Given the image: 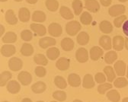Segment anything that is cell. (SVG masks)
<instances>
[{
	"label": "cell",
	"instance_id": "51",
	"mask_svg": "<svg viewBox=\"0 0 128 102\" xmlns=\"http://www.w3.org/2000/svg\"><path fill=\"white\" fill-rule=\"evenodd\" d=\"M125 46H126V50H128V38H126L125 40Z\"/></svg>",
	"mask_w": 128,
	"mask_h": 102
},
{
	"label": "cell",
	"instance_id": "10",
	"mask_svg": "<svg viewBox=\"0 0 128 102\" xmlns=\"http://www.w3.org/2000/svg\"><path fill=\"white\" fill-rule=\"evenodd\" d=\"M114 68L118 76H124L126 72V64L122 60H118L114 63Z\"/></svg>",
	"mask_w": 128,
	"mask_h": 102
},
{
	"label": "cell",
	"instance_id": "50",
	"mask_svg": "<svg viewBox=\"0 0 128 102\" xmlns=\"http://www.w3.org/2000/svg\"><path fill=\"white\" fill-rule=\"evenodd\" d=\"M22 102H32V100H31V99H30L28 98H25L22 100Z\"/></svg>",
	"mask_w": 128,
	"mask_h": 102
},
{
	"label": "cell",
	"instance_id": "48",
	"mask_svg": "<svg viewBox=\"0 0 128 102\" xmlns=\"http://www.w3.org/2000/svg\"><path fill=\"white\" fill-rule=\"evenodd\" d=\"M5 31V28L3 25H0V36H2Z\"/></svg>",
	"mask_w": 128,
	"mask_h": 102
},
{
	"label": "cell",
	"instance_id": "45",
	"mask_svg": "<svg viewBox=\"0 0 128 102\" xmlns=\"http://www.w3.org/2000/svg\"><path fill=\"white\" fill-rule=\"evenodd\" d=\"M94 78H95V81L97 82L98 83H99V84L104 83V82L106 81L105 76L103 73H102V72H98V73L96 74Z\"/></svg>",
	"mask_w": 128,
	"mask_h": 102
},
{
	"label": "cell",
	"instance_id": "19",
	"mask_svg": "<svg viewBox=\"0 0 128 102\" xmlns=\"http://www.w3.org/2000/svg\"><path fill=\"white\" fill-rule=\"evenodd\" d=\"M19 20L22 22H28L30 18V13L26 8H21L18 12Z\"/></svg>",
	"mask_w": 128,
	"mask_h": 102
},
{
	"label": "cell",
	"instance_id": "15",
	"mask_svg": "<svg viewBox=\"0 0 128 102\" xmlns=\"http://www.w3.org/2000/svg\"><path fill=\"white\" fill-rule=\"evenodd\" d=\"M30 28L31 30H33L37 35L38 36H44L46 34V28L42 25V24H30Z\"/></svg>",
	"mask_w": 128,
	"mask_h": 102
},
{
	"label": "cell",
	"instance_id": "52",
	"mask_svg": "<svg viewBox=\"0 0 128 102\" xmlns=\"http://www.w3.org/2000/svg\"><path fill=\"white\" fill-rule=\"evenodd\" d=\"M122 102H128V98H124L122 100Z\"/></svg>",
	"mask_w": 128,
	"mask_h": 102
},
{
	"label": "cell",
	"instance_id": "49",
	"mask_svg": "<svg viewBox=\"0 0 128 102\" xmlns=\"http://www.w3.org/2000/svg\"><path fill=\"white\" fill-rule=\"evenodd\" d=\"M26 1L30 4H35L38 2V0H26Z\"/></svg>",
	"mask_w": 128,
	"mask_h": 102
},
{
	"label": "cell",
	"instance_id": "23",
	"mask_svg": "<svg viewBox=\"0 0 128 102\" xmlns=\"http://www.w3.org/2000/svg\"><path fill=\"white\" fill-rule=\"evenodd\" d=\"M17 40V35L12 31H8L2 38V42L5 44H12Z\"/></svg>",
	"mask_w": 128,
	"mask_h": 102
},
{
	"label": "cell",
	"instance_id": "7",
	"mask_svg": "<svg viewBox=\"0 0 128 102\" xmlns=\"http://www.w3.org/2000/svg\"><path fill=\"white\" fill-rule=\"evenodd\" d=\"M126 10V8L123 5H115V6H111L110 8H109V14L110 16L112 17H116V16H118L120 14H123L124 13Z\"/></svg>",
	"mask_w": 128,
	"mask_h": 102
},
{
	"label": "cell",
	"instance_id": "43",
	"mask_svg": "<svg viewBox=\"0 0 128 102\" xmlns=\"http://www.w3.org/2000/svg\"><path fill=\"white\" fill-rule=\"evenodd\" d=\"M126 15H121L119 16L118 18H117L114 21V24L115 25L116 28H120L121 25L123 24V23L126 21Z\"/></svg>",
	"mask_w": 128,
	"mask_h": 102
},
{
	"label": "cell",
	"instance_id": "11",
	"mask_svg": "<svg viewBox=\"0 0 128 102\" xmlns=\"http://www.w3.org/2000/svg\"><path fill=\"white\" fill-rule=\"evenodd\" d=\"M7 90L11 94H17L21 90V86L17 81L12 80L7 84Z\"/></svg>",
	"mask_w": 128,
	"mask_h": 102
},
{
	"label": "cell",
	"instance_id": "20",
	"mask_svg": "<svg viewBox=\"0 0 128 102\" xmlns=\"http://www.w3.org/2000/svg\"><path fill=\"white\" fill-rule=\"evenodd\" d=\"M99 44L101 45L102 47H103L104 50H110L112 45H111V39L110 37L104 35L102 36L100 40H99Z\"/></svg>",
	"mask_w": 128,
	"mask_h": 102
},
{
	"label": "cell",
	"instance_id": "31",
	"mask_svg": "<svg viewBox=\"0 0 128 102\" xmlns=\"http://www.w3.org/2000/svg\"><path fill=\"white\" fill-rule=\"evenodd\" d=\"M12 75L8 71H5V72H2L1 75H0V86L1 87L5 86L8 80H10L12 78Z\"/></svg>",
	"mask_w": 128,
	"mask_h": 102
},
{
	"label": "cell",
	"instance_id": "40",
	"mask_svg": "<svg viewBox=\"0 0 128 102\" xmlns=\"http://www.w3.org/2000/svg\"><path fill=\"white\" fill-rule=\"evenodd\" d=\"M53 98L59 101H64L66 99V94L62 91H56L53 94Z\"/></svg>",
	"mask_w": 128,
	"mask_h": 102
},
{
	"label": "cell",
	"instance_id": "37",
	"mask_svg": "<svg viewBox=\"0 0 128 102\" xmlns=\"http://www.w3.org/2000/svg\"><path fill=\"white\" fill-rule=\"evenodd\" d=\"M46 6L50 12H56L58 9L59 3L56 0H46Z\"/></svg>",
	"mask_w": 128,
	"mask_h": 102
},
{
	"label": "cell",
	"instance_id": "21",
	"mask_svg": "<svg viewBox=\"0 0 128 102\" xmlns=\"http://www.w3.org/2000/svg\"><path fill=\"white\" fill-rule=\"evenodd\" d=\"M34 53V47L30 44H24L21 48V54L24 56H30Z\"/></svg>",
	"mask_w": 128,
	"mask_h": 102
},
{
	"label": "cell",
	"instance_id": "8",
	"mask_svg": "<svg viewBox=\"0 0 128 102\" xmlns=\"http://www.w3.org/2000/svg\"><path fill=\"white\" fill-rule=\"evenodd\" d=\"M70 64V61L69 59H66L65 57H62V58H60L56 61V66L60 71H65L69 69Z\"/></svg>",
	"mask_w": 128,
	"mask_h": 102
},
{
	"label": "cell",
	"instance_id": "47",
	"mask_svg": "<svg viewBox=\"0 0 128 102\" xmlns=\"http://www.w3.org/2000/svg\"><path fill=\"white\" fill-rule=\"evenodd\" d=\"M101 3L102 4V6L107 7V6H109L111 3V0H100Z\"/></svg>",
	"mask_w": 128,
	"mask_h": 102
},
{
	"label": "cell",
	"instance_id": "16",
	"mask_svg": "<svg viewBox=\"0 0 128 102\" xmlns=\"http://www.w3.org/2000/svg\"><path fill=\"white\" fill-rule=\"evenodd\" d=\"M75 46L74 41L69 38H65L64 39L62 40L61 41V46L62 49L65 51H71L72 50H73Z\"/></svg>",
	"mask_w": 128,
	"mask_h": 102
},
{
	"label": "cell",
	"instance_id": "58",
	"mask_svg": "<svg viewBox=\"0 0 128 102\" xmlns=\"http://www.w3.org/2000/svg\"><path fill=\"white\" fill-rule=\"evenodd\" d=\"M37 102H44V101H43V100H38V101H37Z\"/></svg>",
	"mask_w": 128,
	"mask_h": 102
},
{
	"label": "cell",
	"instance_id": "17",
	"mask_svg": "<svg viewBox=\"0 0 128 102\" xmlns=\"http://www.w3.org/2000/svg\"><path fill=\"white\" fill-rule=\"evenodd\" d=\"M124 46V38L121 36H115L113 38V47L117 51L123 50Z\"/></svg>",
	"mask_w": 128,
	"mask_h": 102
},
{
	"label": "cell",
	"instance_id": "30",
	"mask_svg": "<svg viewBox=\"0 0 128 102\" xmlns=\"http://www.w3.org/2000/svg\"><path fill=\"white\" fill-rule=\"evenodd\" d=\"M104 74L106 75L107 76V78H108V82H113L115 78H116V75L114 73V71L113 70V68H112L111 66H106L104 67Z\"/></svg>",
	"mask_w": 128,
	"mask_h": 102
},
{
	"label": "cell",
	"instance_id": "29",
	"mask_svg": "<svg viewBox=\"0 0 128 102\" xmlns=\"http://www.w3.org/2000/svg\"><path fill=\"white\" fill-rule=\"evenodd\" d=\"M99 28L100 30L104 33V34H110L112 30H113V27H112V24H110V22H109L108 21H102L100 24H99Z\"/></svg>",
	"mask_w": 128,
	"mask_h": 102
},
{
	"label": "cell",
	"instance_id": "35",
	"mask_svg": "<svg viewBox=\"0 0 128 102\" xmlns=\"http://www.w3.org/2000/svg\"><path fill=\"white\" fill-rule=\"evenodd\" d=\"M107 97L112 102H118L120 98L119 92L116 90H110V92H108L107 93Z\"/></svg>",
	"mask_w": 128,
	"mask_h": 102
},
{
	"label": "cell",
	"instance_id": "1",
	"mask_svg": "<svg viewBox=\"0 0 128 102\" xmlns=\"http://www.w3.org/2000/svg\"><path fill=\"white\" fill-rule=\"evenodd\" d=\"M82 26L80 23L77 21H71L66 24V30L69 35L70 36H75L77 34V33L81 29Z\"/></svg>",
	"mask_w": 128,
	"mask_h": 102
},
{
	"label": "cell",
	"instance_id": "28",
	"mask_svg": "<svg viewBox=\"0 0 128 102\" xmlns=\"http://www.w3.org/2000/svg\"><path fill=\"white\" fill-rule=\"evenodd\" d=\"M32 20L35 22H44L46 20V14L42 11H35L32 14Z\"/></svg>",
	"mask_w": 128,
	"mask_h": 102
},
{
	"label": "cell",
	"instance_id": "24",
	"mask_svg": "<svg viewBox=\"0 0 128 102\" xmlns=\"http://www.w3.org/2000/svg\"><path fill=\"white\" fill-rule=\"evenodd\" d=\"M60 14L61 16L64 19H66V20H70V19H72L73 17H74V14H72V12H71V10L66 7V6H62L60 8Z\"/></svg>",
	"mask_w": 128,
	"mask_h": 102
},
{
	"label": "cell",
	"instance_id": "41",
	"mask_svg": "<svg viewBox=\"0 0 128 102\" xmlns=\"http://www.w3.org/2000/svg\"><path fill=\"white\" fill-rule=\"evenodd\" d=\"M32 33L29 30H24L21 33V38L24 41H30L32 39Z\"/></svg>",
	"mask_w": 128,
	"mask_h": 102
},
{
	"label": "cell",
	"instance_id": "46",
	"mask_svg": "<svg viewBox=\"0 0 128 102\" xmlns=\"http://www.w3.org/2000/svg\"><path fill=\"white\" fill-rule=\"evenodd\" d=\"M123 31L125 34V35L128 37V20L125 21V22L123 24Z\"/></svg>",
	"mask_w": 128,
	"mask_h": 102
},
{
	"label": "cell",
	"instance_id": "22",
	"mask_svg": "<svg viewBox=\"0 0 128 102\" xmlns=\"http://www.w3.org/2000/svg\"><path fill=\"white\" fill-rule=\"evenodd\" d=\"M60 50L56 47H50L46 50V56L50 60H56L60 56Z\"/></svg>",
	"mask_w": 128,
	"mask_h": 102
},
{
	"label": "cell",
	"instance_id": "33",
	"mask_svg": "<svg viewBox=\"0 0 128 102\" xmlns=\"http://www.w3.org/2000/svg\"><path fill=\"white\" fill-rule=\"evenodd\" d=\"M118 58V54L115 51H109L104 56V61L108 64L113 63Z\"/></svg>",
	"mask_w": 128,
	"mask_h": 102
},
{
	"label": "cell",
	"instance_id": "36",
	"mask_svg": "<svg viewBox=\"0 0 128 102\" xmlns=\"http://www.w3.org/2000/svg\"><path fill=\"white\" fill-rule=\"evenodd\" d=\"M80 21H81V22L83 24L88 25L92 22V17L90 13H88L87 12H85L81 14V17H80Z\"/></svg>",
	"mask_w": 128,
	"mask_h": 102
},
{
	"label": "cell",
	"instance_id": "54",
	"mask_svg": "<svg viewBox=\"0 0 128 102\" xmlns=\"http://www.w3.org/2000/svg\"><path fill=\"white\" fill-rule=\"evenodd\" d=\"M120 2H126L127 0H119Z\"/></svg>",
	"mask_w": 128,
	"mask_h": 102
},
{
	"label": "cell",
	"instance_id": "26",
	"mask_svg": "<svg viewBox=\"0 0 128 102\" xmlns=\"http://www.w3.org/2000/svg\"><path fill=\"white\" fill-rule=\"evenodd\" d=\"M82 86L85 88H92L94 86V82L92 76H91L90 74H87L84 76Z\"/></svg>",
	"mask_w": 128,
	"mask_h": 102
},
{
	"label": "cell",
	"instance_id": "55",
	"mask_svg": "<svg viewBox=\"0 0 128 102\" xmlns=\"http://www.w3.org/2000/svg\"><path fill=\"white\" fill-rule=\"evenodd\" d=\"M14 1H15V2H22V0H14Z\"/></svg>",
	"mask_w": 128,
	"mask_h": 102
},
{
	"label": "cell",
	"instance_id": "9",
	"mask_svg": "<svg viewBox=\"0 0 128 102\" xmlns=\"http://www.w3.org/2000/svg\"><path fill=\"white\" fill-rule=\"evenodd\" d=\"M56 40L53 38H50V37H46V38H43L40 40L39 41V45L41 48L43 49H46L47 47H50L52 46L56 45Z\"/></svg>",
	"mask_w": 128,
	"mask_h": 102
},
{
	"label": "cell",
	"instance_id": "2",
	"mask_svg": "<svg viewBox=\"0 0 128 102\" xmlns=\"http://www.w3.org/2000/svg\"><path fill=\"white\" fill-rule=\"evenodd\" d=\"M23 62L21 59L18 57H13L10 59L8 62V66L10 68V70L14 71V72H17L20 70L22 68Z\"/></svg>",
	"mask_w": 128,
	"mask_h": 102
},
{
	"label": "cell",
	"instance_id": "27",
	"mask_svg": "<svg viewBox=\"0 0 128 102\" xmlns=\"http://www.w3.org/2000/svg\"><path fill=\"white\" fill-rule=\"evenodd\" d=\"M88 40H89V36L85 31L80 32L77 36V42L80 45L84 46L87 44L88 43Z\"/></svg>",
	"mask_w": 128,
	"mask_h": 102
},
{
	"label": "cell",
	"instance_id": "5",
	"mask_svg": "<svg viewBox=\"0 0 128 102\" xmlns=\"http://www.w3.org/2000/svg\"><path fill=\"white\" fill-rule=\"evenodd\" d=\"M76 60L79 62H86L88 60V51L86 49L82 47V48H78L76 51Z\"/></svg>",
	"mask_w": 128,
	"mask_h": 102
},
{
	"label": "cell",
	"instance_id": "18",
	"mask_svg": "<svg viewBox=\"0 0 128 102\" xmlns=\"http://www.w3.org/2000/svg\"><path fill=\"white\" fill-rule=\"evenodd\" d=\"M46 84L43 82H38L31 86L32 92L36 93V94L43 93L46 90Z\"/></svg>",
	"mask_w": 128,
	"mask_h": 102
},
{
	"label": "cell",
	"instance_id": "12",
	"mask_svg": "<svg viewBox=\"0 0 128 102\" xmlns=\"http://www.w3.org/2000/svg\"><path fill=\"white\" fill-rule=\"evenodd\" d=\"M104 52L102 49L99 46H93L90 50V57L92 60L96 61L102 56Z\"/></svg>",
	"mask_w": 128,
	"mask_h": 102
},
{
	"label": "cell",
	"instance_id": "25",
	"mask_svg": "<svg viewBox=\"0 0 128 102\" xmlns=\"http://www.w3.org/2000/svg\"><path fill=\"white\" fill-rule=\"evenodd\" d=\"M6 20L8 24H12V25L17 24V22H18V19L16 18L14 12L11 9L8 10L6 14Z\"/></svg>",
	"mask_w": 128,
	"mask_h": 102
},
{
	"label": "cell",
	"instance_id": "53",
	"mask_svg": "<svg viewBox=\"0 0 128 102\" xmlns=\"http://www.w3.org/2000/svg\"><path fill=\"white\" fill-rule=\"evenodd\" d=\"M73 102H82V100H80L76 99V100H73Z\"/></svg>",
	"mask_w": 128,
	"mask_h": 102
},
{
	"label": "cell",
	"instance_id": "42",
	"mask_svg": "<svg viewBox=\"0 0 128 102\" xmlns=\"http://www.w3.org/2000/svg\"><path fill=\"white\" fill-rule=\"evenodd\" d=\"M111 88H112V84L110 83H103L102 84H100L98 87V92L101 94H103Z\"/></svg>",
	"mask_w": 128,
	"mask_h": 102
},
{
	"label": "cell",
	"instance_id": "59",
	"mask_svg": "<svg viewBox=\"0 0 128 102\" xmlns=\"http://www.w3.org/2000/svg\"><path fill=\"white\" fill-rule=\"evenodd\" d=\"M50 102H57V101H56V100H53V101H50Z\"/></svg>",
	"mask_w": 128,
	"mask_h": 102
},
{
	"label": "cell",
	"instance_id": "3",
	"mask_svg": "<svg viewBox=\"0 0 128 102\" xmlns=\"http://www.w3.org/2000/svg\"><path fill=\"white\" fill-rule=\"evenodd\" d=\"M48 31H49L50 34L53 37H60L62 33V29L60 24L52 23L49 25Z\"/></svg>",
	"mask_w": 128,
	"mask_h": 102
},
{
	"label": "cell",
	"instance_id": "32",
	"mask_svg": "<svg viewBox=\"0 0 128 102\" xmlns=\"http://www.w3.org/2000/svg\"><path fill=\"white\" fill-rule=\"evenodd\" d=\"M54 83L56 84V86L60 89H64L66 88V86H67V82L65 80L63 77L62 76H56L55 78H54Z\"/></svg>",
	"mask_w": 128,
	"mask_h": 102
},
{
	"label": "cell",
	"instance_id": "34",
	"mask_svg": "<svg viewBox=\"0 0 128 102\" xmlns=\"http://www.w3.org/2000/svg\"><path fill=\"white\" fill-rule=\"evenodd\" d=\"M72 6L73 10H74V12L76 15H79L80 13H81L82 11V8H83L81 0H73Z\"/></svg>",
	"mask_w": 128,
	"mask_h": 102
},
{
	"label": "cell",
	"instance_id": "38",
	"mask_svg": "<svg viewBox=\"0 0 128 102\" xmlns=\"http://www.w3.org/2000/svg\"><path fill=\"white\" fill-rule=\"evenodd\" d=\"M34 60L37 64L40 65V66H46L48 63L47 59L43 54H37V55H35L34 57Z\"/></svg>",
	"mask_w": 128,
	"mask_h": 102
},
{
	"label": "cell",
	"instance_id": "60",
	"mask_svg": "<svg viewBox=\"0 0 128 102\" xmlns=\"http://www.w3.org/2000/svg\"><path fill=\"white\" fill-rule=\"evenodd\" d=\"M2 102H8V101H2Z\"/></svg>",
	"mask_w": 128,
	"mask_h": 102
},
{
	"label": "cell",
	"instance_id": "14",
	"mask_svg": "<svg viewBox=\"0 0 128 102\" xmlns=\"http://www.w3.org/2000/svg\"><path fill=\"white\" fill-rule=\"evenodd\" d=\"M68 83L72 87H78L81 84V78L77 74L71 73L68 76Z\"/></svg>",
	"mask_w": 128,
	"mask_h": 102
},
{
	"label": "cell",
	"instance_id": "56",
	"mask_svg": "<svg viewBox=\"0 0 128 102\" xmlns=\"http://www.w3.org/2000/svg\"><path fill=\"white\" fill-rule=\"evenodd\" d=\"M126 76H127V78H128V66H127V71H126Z\"/></svg>",
	"mask_w": 128,
	"mask_h": 102
},
{
	"label": "cell",
	"instance_id": "44",
	"mask_svg": "<svg viewBox=\"0 0 128 102\" xmlns=\"http://www.w3.org/2000/svg\"><path fill=\"white\" fill-rule=\"evenodd\" d=\"M46 71L43 66H38L35 69V74L38 77H44L46 76Z\"/></svg>",
	"mask_w": 128,
	"mask_h": 102
},
{
	"label": "cell",
	"instance_id": "57",
	"mask_svg": "<svg viewBox=\"0 0 128 102\" xmlns=\"http://www.w3.org/2000/svg\"><path fill=\"white\" fill-rule=\"evenodd\" d=\"M6 1H7V0H1V2H6Z\"/></svg>",
	"mask_w": 128,
	"mask_h": 102
},
{
	"label": "cell",
	"instance_id": "6",
	"mask_svg": "<svg viewBox=\"0 0 128 102\" xmlns=\"http://www.w3.org/2000/svg\"><path fill=\"white\" fill-rule=\"evenodd\" d=\"M16 52V49L14 45L6 44L3 45L1 48V54L2 56L6 57H10L13 56Z\"/></svg>",
	"mask_w": 128,
	"mask_h": 102
},
{
	"label": "cell",
	"instance_id": "4",
	"mask_svg": "<svg viewBox=\"0 0 128 102\" xmlns=\"http://www.w3.org/2000/svg\"><path fill=\"white\" fill-rule=\"evenodd\" d=\"M18 79L23 86H28L32 82V76L26 71H22L18 75Z\"/></svg>",
	"mask_w": 128,
	"mask_h": 102
},
{
	"label": "cell",
	"instance_id": "39",
	"mask_svg": "<svg viewBox=\"0 0 128 102\" xmlns=\"http://www.w3.org/2000/svg\"><path fill=\"white\" fill-rule=\"evenodd\" d=\"M128 84V82L127 80L124 78V77H120V78H118L117 79H115V81L114 82V84L116 88H124L125 86H127Z\"/></svg>",
	"mask_w": 128,
	"mask_h": 102
},
{
	"label": "cell",
	"instance_id": "13",
	"mask_svg": "<svg viewBox=\"0 0 128 102\" xmlns=\"http://www.w3.org/2000/svg\"><path fill=\"white\" fill-rule=\"evenodd\" d=\"M86 8L91 12H97L100 6L98 1L96 0H86Z\"/></svg>",
	"mask_w": 128,
	"mask_h": 102
}]
</instances>
